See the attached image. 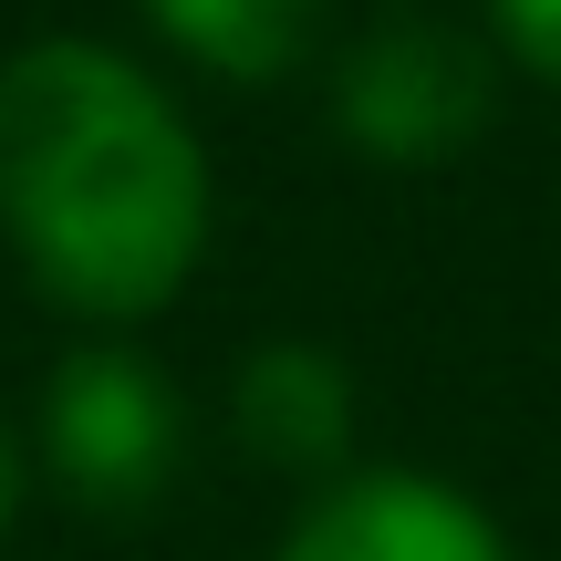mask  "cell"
Here are the masks:
<instances>
[{"label": "cell", "mask_w": 561, "mask_h": 561, "mask_svg": "<svg viewBox=\"0 0 561 561\" xmlns=\"http://www.w3.org/2000/svg\"><path fill=\"white\" fill-rule=\"evenodd\" d=\"M21 500H32V437H21V426L0 416V541H11V520H21Z\"/></svg>", "instance_id": "cell-8"}, {"label": "cell", "mask_w": 561, "mask_h": 561, "mask_svg": "<svg viewBox=\"0 0 561 561\" xmlns=\"http://www.w3.org/2000/svg\"><path fill=\"white\" fill-rule=\"evenodd\" d=\"M208 146L115 42H21L0 62V240L53 312L146 322L208 261Z\"/></svg>", "instance_id": "cell-1"}, {"label": "cell", "mask_w": 561, "mask_h": 561, "mask_svg": "<svg viewBox=\"0 0 561 561\" xmlns=\"http://www.w3.org/2000/svg\"><path fill=\"white\" fill-rule=\"evenodd\" d=\"M280 561H510V530L437 468H343L291 510Z\"/></svg>", "instance_id": "cell-4"}, {"label": "cell", "mask_w": 561, "mask_h": 561, "mask_svg": "<svg viewBox=\"0 0 561 561\" xmlns=\"http://www.w3.org/2000/svg\"><path fill=\"white\" fill-rule=\"evenodd\" d=\"M187 458V405L178 375L146 364L136 343H73L42 375V416H32V468L94 520H136L178 489Z\"/></svg>", "instance_id": "cell-2"}, {"label": "cell", "mask_w": 561, "mask_h": 561, "mask_svg": "<svg viewBox=\"0 0 561 561\" xmlns=\"http://www.w3.org/2000/svg\"><path fill=\"white\" fill-rule=\"evenodd\" d=\"M146 32L208 83H240V94H271L301 62L322 53V21L333 0H136Z\"/></svg>", "instance_id": "cell-6"}, {"label": "cell", "mask_w": 561, "mask_h": 561, "mask_svg": "<svg viewBox=\"0 0 561 561\" xmlns=\"http://www.w3.org/2000/svg\"><path fill=\"white\" fill-rule=\"evenodd\" d=\"M489 32L530 83H561V0H489Z\"/></svg>", "instance_id": "cell-7"}, {"label": "cell", "mask_w": 561, "mask_h": 561, "mask_svg": "<svg viewBox=\"0 0 561 561\" xmlns=\"http://www.w3.org/2000/svg\"><path fill=\"white\" fill-rule=\"evenodd\" d=\"M229 426H240V447L280 479H343V458H354V375H343V354H322V343H261V354L229 375Z\"/></svg>", "instance_id": "cell-5"}, {"label": "cell", "mask_w": 561, "mask_h": 561, "mask_svg": "<svg viewBox=\"0 0 561 561\" xmlns=\"http://www.w3.org/2000/svg\"><path fill=\"white\" fill-rule=\"evenodd\" d=\"M333 125L375 167H458L500 125V62L458 21H426V11L375 21L333 62Z\"/></svg>", "instance_id": "cell-3"}]
</instances>
